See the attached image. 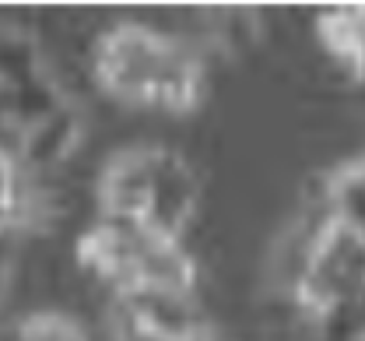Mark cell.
<instances>
[{"label":"cell","instance_id":"obj_1","mask_svg":"<svg viewBox=\"0 0 365 341\" xmlns=\"http://www.w3.org/2000/svg\"><path fill=\"white\" fill-rule=\"evenodd\" d=\"M95 78L113 98L165 113H190L204 96V60L182 39L123 21L95 46Z\"/></svg>","mask_w":365,"mask_h":341},{"label":"cell","instance_id":"obj_7","mask_svg":"<svg viewBox=\"0 0 365 341\" xmlns=\"http://www.w3.org/2000/svg\"><path fill=\"white\" fill-rule=\"evenodd\" d=\"M351 341H365V302L359 310H351Z\"/></svg>","mask_w":365,"mask_h":341},{"label":"cell","instance_id":"obj_5","mask_svg":"<svg viewBox=\"0 0 365 341\" xmlns=\"http://www.w3.org/2000/svg\"><path fill=\"white\" fill-rule=\"evenodd\" d=\"M323 211L365 233V169L359 162L323 183Z\"/></svg>","mask_w":365,"mask_h":341},{"label":"cell","instance_id":"obj_8","mask_svg":"<svg viewBox=\"0 0 365 341\" xmlns=\"http://www.w3.org/2000/svg\"><path fill=\"white\" fill-rule=\"evenodd\" d=\"M4 289H7V268L0 264V295H4Z\"/></svg>","mask_w":365,"mask_h":341},{"label":"cell","instance_id":"obj_3","mask_svg":"<svg viewBox=\"0 0 365 341\" xmlns=\"http://www.w3.org/2000/svg\"><path fill=\"white\" fill-rule=\"evenodd\" d=\"M317 36L327 56L355 81H365V7H327L317 14Z\"/></svg>","mask_w":365,"mask_h":341},{"label":"cell","instance_id":"obj_2","mask_svg":"<svg viewBox=\"0 0 365 341\" xmlns=\"http://www.w3.org/2000/svg\"><path fill=\"white\" fill-rule=\"evenodd\" d=\"M292 282L295 302L313 320H337L365 302V233L334 215H319Z\"/></svg>","mask_w":365,"mask_h":341},{"label":"cell","instance_id":"obj_4","mask_svg":"<svg viewBox=\"0 0 365 341\" xmlns=\"http://www.w3.org/2000/svg\"><path fill=\"white\" fill-rule=\"evenodd\" d=\"M81 138V120L78 113L63 102L56 113H49L36 127H29L18 138V166H32V169H53L56 162H63Z\"/></svg>","mask_w":365,"mask_h":341},{"label":"cell","instance_id":"obj_6","mask_svg":"<svg viewBox=\"0 0 365 341\" xmlns=\"http://www.w3.org/2000/svg\"><path fill=\"white\" fill-rule=\"evenodd\" d=\"M21 166L11 151L0 148V236H7L14 225H21Z\"/></svg>","mask_w":365,"mask_h":341}]
</instances>
